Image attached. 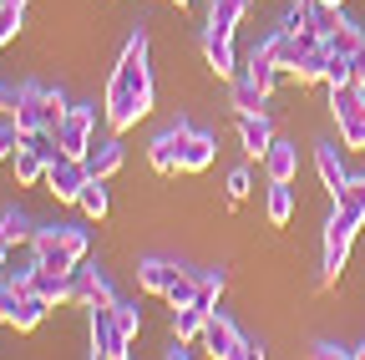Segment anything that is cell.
I'll return each mask as SVG.
<instances>
[{
  "label": "cell",
  "mask_w": 365,
  "mask_h": 360,
  "mask_svg": "<svg viewBox=\"0 0 365 360\" xmlns=\"http://www.w3.org/2000/svg\"><path fill=\"white\" fill-rule=\"evenodd\" d=\"M66 97L61 92H51V86H41V81H26L21 86V97H16V112H11V122L26 132V138H56V127L66 122Z\"/></svg>",
  "instance_id": "6da1fadb"
},
{
  "label": "cell",
  "mask_w": 365,
  "mask_h": 360,
  "mask_svg": "<svg viewBox=\"0 0 365 360\" xmlns=\"http://www.w3.org/2000/svg\"><path fill=\"white\" fill-rule=\"evenodd\" d=\"M31 249H36L41 269L71 274V269L86 259V229H76V223H51V229H36L31 234Z\"/></svg>",
  "instance_id": "7a4b0ae2"
},
{
  "label": "cell",
  "mask_w": 365,
  "mask_h": 360,
  "mask_svg": "<svg viewBox=\"0 0 365 360\" xmlns=\"http://www.w3.org/2000/svg\"><path fill=\"white\" fill-rule=\"evenodd\" d=\"M360 223H365V213H360L350 198H340L335 213H330V223H325V279H335L340 269H345L350 244H355V234H360Z\"/></svg>",
  "instance_id": "3957f363"
},
{
  "label": "cell",
  "mask_w": 365,
  "mask_h": 360,
  "mask_svg": "<svg viewBox=\"0 0 365 360\" xmlns=\"http://www.w3.org/2000/svg\"><path fill=\"white\" fill-rule=\"evenodd\" d=\"M102 112H107V127L112 132H127V127H137L148 112H153V102L137 92L132 81H122L117 71H112V81H107V102H102Z\"/></svg>",
  "instance_id": "277c9868"
},
{
  "label": "cell",
  "mask_w": 365,
  "mask_h": 360,
  "mask_svg": "<svg viewBox=\"0 0 365 360\" xmlns=\"http://www.w3.org/2000/svg\"><path fill=\"white\" fill-rule=\"evenodd\" d=\"M330 112L340 122L345 148H365V97H360V86H330Z\"/></svg>",
  "instance_id": "5b68a950"
},
{
  "label": "cell",
  "mask_w": 365,
  "mask_h": 360,
  "mask_svg": "<svg viewBox=\"0 0 365 360\" xmlns=\"http://www.w3.org/2000/svg\"><path fill=\"white\" fill-rule=\"evenodd\" d=\"M61 148H56V138H46V132H41V138H26L21 148H16V183L21 188H36V183H46V168H51V158H56Z\"/></svg>",
  "instance_id": "8992f818"
},
{
  "label": "cell",
  "mask_w": 365,
  "mask_h": 360,
  "mask_svg": "<svg viewBox=\"0 0 365 360\" xmlns=\"http://www.w3.org/2000/svg\"><path fill=\"white\" fill-rule=\"evenodd\" d=\"M91 355L97 360H127L132 355V340L127 330L117 325V309H91Z\"/></svg>",
  "instance_id": "52a82bcc"
},
{
  "label": "cell",
  "mask_w": 365,
  "mask_h": 360,
  "mask_svg": "<svg viewBox=\"0 0 365 360\" xmlns=\"http://www.w3.org/2000/svg\"><path fill=\"white\" fill-rule=\"evenodd\" d=\"M86 178H91L86 158H66V153H56L51 168H46V188L56 193V203H76L81 188H86Z\"/></svg>",
  "instance_id": "ba28073f"
},
{
  "label": "cell",
  "mask_w": 365,
  "mask_h": 360,
  "mask_svg": "<svg viewBox=\"0 0 365 360\" xmlns=\"http://www.w3.org/2000/svg\"><path fill=\"white\" fill-rule=\"evenodd\" d=\"M188 122H178V127H163L158 138L148 143V163L158 173H182V153H188Z\"/></svg>",
  "instance_id": "9c48e42d"
},
{
  "label": "cell",
  "mask_w": 365,
  "mask_h": 360,
  "mask_svg": "<svg viewBox=\"0 0 365 360\" xmlns=\"http://www.w3.org/2000/svg\"><path fill=\"white\" fill-rule=\"evenodd\" d=\"M91 122H97V107H71L66 122L56 127V148L66 158H86L91 153Z\"/></svg>",
  "instance_id": "30bf717a"
},
{
  "label": "cell",
  "mask_w": 365,
  "mask_h": 360,
  "mask_svg": "<svg viewBox=\"0 0 365 360\" xmlns=\"http://www.w3.org/2000/svg\"><path fill=\"white\" fill-rule=\"evenodd\" d=\"M314 168H319V183L330 188V198L340 203L345 193H350V173H345V163H340V153L330 148V143H319L314 148Z\"/></svg>",
  "instance_id": "8fae6325"
},
{
  "label": "cell",
  "mask_w": 365,
  "mask_h": 360,
  "mask_svg": "<svg viewBox=\"0 0 365 360\" xmlns=\"http://www.w3.org/2000/svg\"><path fill=\"white\" fill-rule=\"evenodd\" d=\"M203 56H208V66L223 76V81H234L239 76V56H234V36H218V31H208L203 26Z\"/></svg>",
  "instance_id": "7c38bea8"
},
{
  "label": "cell",
  "mask_w": 365,
  "mask_h": 360,
  "mask_svg": "<svg viewBox=\"0 0 365 360\" xmlns=\"http://www.w3.org/2000/svg\"><path fill=\"white\" fill-rule=\"evenodd\" d=\"M264 173H269V183H294V173H299V148L274 138L269 153H264Z\"/></svg>",
  "instance_id": "4fadbf2b"
},
{
  "label": "cell",
  "mask_w": 365,
  "mask_h": 360,
  "mask_svg": "<svg viewBox=\"0 0 365 360\" xmlns=\"http://www.w3.org/2000/svg\"><path fill=\"white\" fill-rule=\"evenodd\" d=\"M239 143H244L249 158H264L269 143H274V122H269L264 112H244V117H239Z\"/></svg>",
  "instance_id": "5bb4252c"
},
{
  "label": "cell",
  "mask_w": 365,
  "mask_h": 360,
  "mask_svg": "<svg viewBox=\"0 0 365 360\" xmlns=\"http://www.w3.org/2000/svg\"><path fill=\"white\" fill-rule=\"evenodd\" d=\"M71 274H76V299L86 304V309H107V304H117V294H112V284L97 274V269H71Z\"/></svg>",
  "instance_id": "9a60e30c"
},
{
  "label": "cell",
  "mask_w": 365,
  "mask_h": 360,
  "mask_svg": "<svg viewBox=\"0 0 365 360\" xmlns=\"http://www.w3.org/2000/svg\"><path fill=\"white\" fill-rule=\"evenodd\" d=\"M208 314H213V304H203V299H193V304H182L178 314H173V335L178 340H203V325H208Z\"/></svg>",
  "instance_id": "2e32d148"
},
{
  "label": "cell",
  "mask_w": 365,
  "mask_h": 360,
  "mask_svg": "<svg viewBox=\"0 0 365 360\" xmlns=\"http://www.w3.org/2000/svg\"><path fill=\"white\" fill-rule=\"evenodd\" d=\"M182 274L178 264H168V259H143L137 264V284H143V294H168V284Z\"/></svg>",
  "instance_id": "e0dca14e"
},
{
  "label": "cell",
  "mask_w": 365,
  "mask_h": 360,
  "mask_svg": "<svg viewBox=\"0 0 365 360\" xmlns=\"http://www.w3.org/2000/svg\"><path fill=\"white\" fill-rule=\"evenodd\" d=\"M36 294H46V299H51V309H56V304H71V299H76V274L36 269Z\"/></svg>",
  "instance_id": "ac0fdd59"
},
{
  "label": "cell",
  "mask_w": 365,
  "mask_h": 360,
  "mask_svg": "<svg viewBox=\"0 0 365 360\" xmlns=\"http://www.w3.org/2000/svg\"><path fill=\"white\" fill-rule=\"evenodd\" d=\"M284 66H279V51H274V36L264 41V46H254V56H249V76L264 86V92H274V76H279Z\"/></svg>",
  "instance_id": "d6986e66"
},
{
  "label": "cell",
  "mask_w": 365,
  "mask_h": 360,
  "mask_svg": "<svg viewBox=\"0 0 365 360\" xmlns=\"http://www.w3.org/2000/svg\"><path fill=\"white\" fill-rule=\"evenodd\" d=\"M244 11H249V0H208V31L234 36L239 21H244Z\"/></svg>",
  "instance_id": "ffe728a7"
},
{
  "label": "cell",
  "mask_w": 365,
  "mask_h": 360,
  "mask_svg": "<svg viewBox=\"0 0 365 360\" xmlns=\"http://www.w3.org/2000/svg\"><path fill=\"white\" fill-rule=\"evenodd\" d=\"M264 213H269V223H274V229H284V223L294 218V183H269Z\"/></svg>",
  "instance_id": "44dd1931"
},
{
  "label": "cell",
  "mask_w": 365,
  "mask_h": 360,
  "mask_svg": "<svg viewBox=\"0 0 365 360\" xmlns=\"http://www.w3.org/2000/svg\"><path fill=\"white\" fill-rule=\"evenodd\" d=\"M213 153H218V143H213V132H188V153H182V173H203L208 163H213Z\"/></svg>",
  "instance_id": "7402d4cb"
},
{
  "label": "cell",
  "mask_w": 365,
  "mask_h": 360,
  "mask_svg": "<svg viewBox=\"0 0 365 360\" xmlns=\"http://www.w3.org/2000/svg\"><path fill=\"white\" fill-rule=\"evenodd\" d=\"M319 41L330 46V56H355V51L365 46V31H360V26H350V21L340 16V26H335L330 36H319Z\"/></svg>",
  "instance_id": "603a6c76"
},
{
  "label": "cell",
  "mask_w": 365,
  "mask_h": 360,
  "mask_svg": "<svg viewBox=\"0 0 365 360\" xmlns=\"http://www.w3.org/2000/svg\"><path fill=\"white\" fill-rule=\"evenodd\" d=\"M86 168L97 173V178H112V173L122 168V143H117V138H107V143H91V153H86Z\"/></svg>",
  "instance_id": "cb8c5ba5"
},
{
  "label": "cell",
  "mask_w": 365,
  "mask_h": 360,
  "mask_svg": "<svg viewBox=\"0 0 365 360\" xmlns=\"http://www.w3.org/2000/svg\"><path fill=\"white\" fill-rule=\"evenodd\" d=\"M76 208H81L86 218H107V178L91 173L86 188H81V198H76Z\"/></svg>",
  "instance_id": "d4e9b609"
},
{
  "label": "cell",
  "mask_w": 365,
  "mask_h": 360,
  "mask_svg": "<svg viewBox=\"0 0 365 360\" xmlns=\"http://www.w3.org/2000/svg\"><path fill=\"white\" fill-rule=\"evenodd\" d=\"M264 97H269V92H264L249 71L234 76V107H239V117H244V112H264Z\"/></svg>",
  "instance_id": "484cf974"
},
{
  "label": "cell",
  "mask_w": 365,
  "mask_h": 360,
  "mask_svg": "<svg viewBox=\"0 0 365 360\" xmlns=\"http://www.w3.org/2000/svg\"><path fill=\"white\" fill-rule=\"evenodd\" d=\"M325 71H330V46H325V41H319L314 51H304V56H299L294 76H299V81H325Z\"/></svg>",
  "instance_id": "4316f807"
},
{
  "label": "cell",
  "mask_w": 365,
  "mask_h": 360,
  "mask_svg": "<svg viewBox=\"0 0 365 360\" xmlns=\"http://www.w3.org/2000/svg\"><path fill=\"white\" fill-rule=\"evenodd\" d=\"M163 299H168L173 309H182V304H193V299H198V274H188V269H182V274H178V279L168 284V294H163Z\"/></svg>",
  "instance_id": "83f0119b"
},
{
  "label": "cell",
  "mask_w": 365,
  "mask_h": 360,
  "mask_svg": "<svg viewBox=\"0 0 365 360\" xmlns=\"http://www.w3.org/2000/svg\"><path fill=\"white\" fill-rule=\"evenodd\" d=\"M0 234H6V244H26V239H31V223H26V213H21V208H11L6 218H0Z\"/></svg>",
  "instance_id": "f1b7e54d"
},
{
  "label": "cell",
  "mask_w": 365,
  "mask_h": 360,
  "mask_svg": "<svg viewBox=\"0 0 365 360\" xmlns=\"http://www.w3.org/2000/svg\"><path fill=\"white\" fill-rule=\"evenodd\" d=\"M325 81H330V86H355V56H330Z\"/></svg>",
  "instance_id": "f546056e"
},
{
  "label": "cell",
  "mask_w": 365,
  "mask_h": 360,
  "mask_svg": "<svg viewBox=\"0 0 365 360\" xmlns=\"http://www.w3.org/2000/svg\"><path fill=\"white\" fill-rule=\"evenodd\" d=\"M21 11H26V6H11V0H0V46H6V41L21 31Z\"/></svg>",
  "instance_id": "4dcf8cb0"
},
{
  "label": "cell",
  "mask_w": 365,
  "mask_h": 360,
  "mask_svg": "<svg viewBox=\"0 0 365 360\" xmlns=\"http://www.w3.org/2000/svg\"><path fill=\"white\" fill-rule=\"evenodd\" d=\"M218 294H223V269H203V274H198V299L213 304Z\"/></svg>",
  "instance_id": "1f68e13d"
},
{
  "label": "cell",
  "mask_w": 365,
  "mask_h": 360,
  "mask_svg": "<svg viewBox=\"0 0 365 360\" xmlns=\"http://www.w3.org/2000/svg\"><path fill=\"white\" fill-rule=\"evenodd\" d=\"M112 309H117V325L127 330V340H137V335H143V314H137V304H122V299H117Z\"/></svg>",
  "instance_id": "d6a6232c"
},
{
  "label": "cell",
  "mask_w": 365,
  "mask_h": 360,
  "mask_svg": "<svg viewBox=\"0 0 365 360\" xmlns=\"http://www.w3.org/2000/svg\"><path fill=\"white\" fill-rule=\"evenodd\" d=\"M26 143V132L16 127V122H0V163H6V158H16V148Z\"/></svg>",
  "instance_id": "836d02e7"
},
{
  "label": "cell",
  "mask_w": 365,
  "mask_h": 360,
  "mask_svg": "<svg viewBox=\"0 0 365 360\" xmlns=\"http://www.w3.org/2000/svg\"><path fill=\"white\" fill-rule=\"evenodd\" d=\"M249 188H254L249 168H234V173H228V198H249Z\"/></svg>",
  "instance_id": "e575fe53"
},
{
  "label": "cell",
  "mask_w": 365,
  "mask_h": 360,
  "mask_svg": "<svg viewBox=\"0 0 365 360\" xmlns=\"http://www.w3.org/2000/svg\"><path fill=\"white\" fill-rule=\"evenodd\" d=\"M345 198H350V203L365 213V173H360V178H350V193H345Z\"/></svg>",
  "instance_id": "d590c367"
},
{
  "label": "cell",
  "mask_w": 365,
  "mask_h": 360,
  "mask_svg": "<svg viewBox=\"0 0 365 360\" xmlns=\"http://www.w3.org/2000/svg\"><path fill=\"white\" fill-rule=\"evenodd\" d=\"M16 97H21V92H11V86H6V81H0V112H6V117L16 112Z\"/></svg>",
  "instance_id": "8d00e7d4"
},
{
  "label": "cell",
  "mask_w": 365,
  "mask_h": 360,
  "mask_svg": "<svg viewBox=\"0 0 365 360\" xmlns=\"http://www.w3.org/2000/svg\"><path fill=\"white\" fill-rule=\"evenodd\" d=\"M6 269H11V244H6V234H0V279H6Z\"/></svg>",
  "instance_id": "74e56055"
},
{
  "label": "cell",
  "mask_w": 365,
  "mask_h": 360,
  "mask_svg": "<svg viewBox=\"0 0 365 360\" xmlns=\"http://www.w3.org/2000/svg\"><path fill=\"white\" fill-rule=\"evenodd\" d=\"M355 86H365V46L355 51Z\"/></svg>",
  "instance_id": "f35d334b"
},
{
  "label": "cell",
  "mask_w": 365,
  "mask_h": 360,
  "mask_svg": "<svg viewBox=\"0 0 365 360\" xmlns=\"http://www.w3.org/2000/svg\"><path fill=\"white\" fill-rule=\"evenodd\" d=\"M350 355H360V360H365V345H355V350H350Z\"/></svg>",
  "instance_id": "ab89813d"
},
{
  "label": "cell",
  "mask_w": 365,
  "mask_h": 360,
  "mask_svg": "<svg viewBox=\"0 0 365 360\" xmlns=\"http://www.w3.org/2000/svg\"><path fill=\"white\" fill-rule=\"evenodd\" d=\"M173 6H178V11H182V6H188V0H173Z\"/></svg>",
  "instance_id": "60d3db41"
},
{
  "label": "cell",
  "mask_w": 365,
  "mask_h": 360,
  "mask_svg": "<svg viewBox=\"0 0 365 360\" xmlns=\"http://www.w3.org/2000/svg\"><path fill=\"white\" fill-rule=\"evenodd\" d=\"M325 6H345V0H325Z\"/></svg>",
  "instance_id": "b9f144b4"
},
{
  "label": "cell",
  "mask_w": 365,
  "mask_h": 360,
  "mask_svg": "<svg viewBox=\"0 0 365 360\" xmlns=\"http://www.w3.org/2000/svg\"><path fill=\"white\" fill-rule=\"evenodd\" d=\"M11 6H26V0H11Z\"/></svg>",
  "instance_id": "7bdbcfd3"
}]
</instances>
